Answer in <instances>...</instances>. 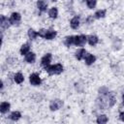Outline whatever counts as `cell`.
<instances>
[{
	"instance_id": "6da1fadb",
	"label": "cell",
	"mask_w": 124,
	"mask_h": 124,
	"mask_svg": "<svg viewBox=\"0 0 124 124\" xmlns=\"http://www.w3.org/2000/svg\"><path fill=\"white\" fill-rule=\"evenodd\" d=\"M45 70L49 74V75H58L62 73L63 71V66L61 64H55V65H48L45 67Z\"/></svg>"
},
{
	"instance_id": "7a4b0ae2",
	"label": "cell",
	"mask_w": 124,
	"mask_h": 124,
	"mask_svg": "<svg viewBox=\"0 0 124 124\" xmlns=\"http://www.w3.org/2000/svg\"><path fill=\"white\" fill-rule=\"evenodd\" d=\"M87 40V37L84 36V35H78V36H76L74 37V44L78 46H82L85 42Z\"/></svg>"
},
{
	"instance_id": "3957f363",
	"label": "cell",
	"mask_w": 124,
	"mask_h": 124,
	"mask_svg": "<svg viewBox=\"0 0 124 124\" xmlns=\"http://www.w3.org/2000/svg\"><path fill=\"white\" fill-rule=\"evenodd\" d=\"M29 80H30V83L32 85H40L42 80H41V78L40 76L37 74V73H34V74H31L30 77H29Z\"/></svg>"
},
{
	"instance_id": "277c9868",
	"label": "cell",
	"mask_w": 124,
	"mask_h": 124,
	"mask_svg": "<svg viewBox=\"0 0 124 124\" xmlns=\"http://www.w3.org/2000/svg\"><path fill=\"white\" fill-rule=\"evenodd\" d=\"M63 106V102L59 99H55V100H52L49 104V108L51 110H57L59 109L61 107Z\"/></svg>"
},
{
	"instance_id": "5b68a950",
	"label": "cell",
	"mask_w": 124,
	"mask_h": 124,
	"mask_svg": "<svg viewBox=\"0 0 124 124\" xmlns=\"http://www.w3.org/2000/svg\"><path fill=\"white\" fill-rule=\"evenodd\" d=\"M20 18H21V16L18 13H13L9 20L12 24H16V23H18L20 21Z\"/></svg>"
},
{
	"instance_id": "8992f818",
	"label": "cell",
	"mask_w": 124,
	"mask_h": 124,
	"mask_svg": "<svg viewBox=\"0 0 124 124\" xmlns=\"http://www.w3.org/2000/svg\"><path fill=\"white\" fill-rule=\"evenodd\" d=\"M50 61H51V54H50V53H46V54L42 58V60H41V64H42L43 66L46 67V66L49 65Z\"/></svg>"
},
{
	"instance_id": "52a82bcc",
	"label": "cell",
	"mask_w": 124,
	"mask_h": 124,
	"mask_svg": "<svg viewBox=\"0 0 124 124\" xmlns=\"http://www.w3.org/2000/svg\"><path fill=\"white\" fill-rule=\"evenodd\" d=\"M70 24H71V27H72L73 29H77V28L79 26V18H78V16L73 17V18L71 19Z\"/></svg>"
},
{
	"instance_id": "ba28073f",
	"label": "cell",
	"mask_w": 124,
	"mask_h": 124,
	"mask_svg": "<svg viewBox=\"0 0 124 124\" xmlns=\"http://www.w3.org/2000/svg\"><path fill=\"white\" fill-rule=\"evenodd\" d=\"M86 56V50L84 49V48H80V49H78L77 52H76V57H77V59H78V60H81L82 58H84Z\"/></svg>"
},
{
	"instance_id": "9c48e42d",
	"label": "cell",
	"mask_w": 124,
	"mask_h": 124,
	"mask_svg": "<svg viewBox=\"0 0 124 124\" xmlns=\"http://www.w3.org/2000/svg\"><path fill=\"white\" fill-rule=\"evenodd\" d=\"M10 104L8 103V102H3V103H1L0 104V112H2V113H5V112H7L9 109H10Z\"/></svg>"
},
{
	"instance_id": "30bf717a",
	"label": "cell",
	"mask_w": 124,
	"mask_h": 124,
	"mask_svg": "<svg viewBox=\"0 0 124 124\" xmlns=\"http://www.w3.org/2000/svg\"><path fill=\"white\" fill-rule=\"evenodd\" d=\"M36 59V55L34 52H28L26 55H25V60L28 62V63H33Z\"/></svg>"
},
{
	"instance_id": "8fae6325",
	"label": "cell",
	"mask_w": 124,
	"mask_h": 124,
	"mask_svg": "<svg viewBox=\"0 0 124 124\" xmlns=\"http://www.w3.org/2000/svg\"><path fill=\"white\" fill-rule=\"evenodd\" d=\"M56 36V31L54 30H46V34L45 36V39L46 40H52Z\"/></svg>"
},
{
	"instance_id": "7c38bea8",
	"label": "cell",
	"mask_w": 124,
	"mask_h": 124,
	"mask_svg": "<svg viewBox=\"0 0 124 124\" xmlns=\"http://www.w3.org/2000/svg\"><path fill=\"white\" fill-rule=\"evenodd\" d=\"M87 41L89 43L90 46H95L97 43H98V37L97 36H94V35H90L89 37H87Z\"/></svg>"
},
{
	"instance_id": "4fadbf2b",
	"label": "cell",
	"mask_w": 124,
	"mask_h": 124,
	"mask_svg": "<svg viewBox=\"0 0 124 124\" xmlns=\"http://www.w3.org/2000/svg\"><path fill=\"white\" fill-rule=\"evenodd\" d=\"M95 60H96V57L94 55H92V54H86V56H85V63L87 65L93 64L95 62Z\"/></svg>"
},
{
	"instance_id": "5bb4252c",
	"label": "cell",
	"mask_w": 124,
	"mask_h": 124,
	"mask_svg": "<svg viewBox=\"0 0 124 124\" xmlns=\"http://www.w3.org/2000/svg\"><path fill=\"white\" fill-rule=\"evenodd\" d=\"M37 7H38V9H39L41 12H44V11L46 10L47 4H46L45 1H38V2H37Z\"/></svg>"
},
{
	"instance_id": "9a60e30c",
	"label": "cell",
	"mask_w": 124,
	"mask_h": 124,
	"mask_svg": "<svg viewBox=\"0 0 124 124\" xmlns=\"http://www.w3.org/2000/svg\"><path fill=\"white\" fill-rule=\"evenodd\" d=\"M57 15H58V10H57V8H55V7L51 8V9L48 11V16H49L51 18H56V17H57Z\"/></svg>"
},
{
	"instance_id": "2e32d148",
	"label": "cell",
	"mask_w": 124,
	"mask_h": 124,
	"mask_svg": "<svg viewBox=\"0 0 124 124\" xmlns=\"http://www.w3.org/2000/svg\"><path fill=\"white\" fill-rule=\"evenodd\" d=\"M29 49H30L29 45H28V44H24V45H22L21 47H20V53H21L22 55H26V54L29 52Z\"/></svg>"
},
{
	"instance_id": "e0dca14e",
	"label": "cell",
	"mask_w": 124,
	"mask_h": 124,
	"mask_svg": "<svg viewBox=\"0 0 124 124\" xmlns=\"http://www.w3.org/2000/svg\"><path fill=\"white\" fill-rule=\"evenodd\" d=\"M108 121V117L105 114H101L97 117V123L98 124H106Z\"/></svg>"
},
{
	"instance_id": "ac0fdd59",
	"label": "cell",
	"mask_w": 124,
	"mask_h": 124,
	"mask_svg": "<svg viewBox=\"0 0 124 124\" xmlns=\"http://www.w3.org/2000/svg\"><path fill=\"white\" fill-rule=\"evenodd\" d=\"M10 117H11V119H12V120L16 121V120H18V119L21 117V113H20L19 111H13V112L11 113Z\"/></svg>"
},
{
	"instance_id": "d6986e66",
	"label": "cell",
	"mask_w": 124,
	"mask_h": 124,
	"mask_svg": "<svg viewBox=\"0 0 124 124\" xmlns=\"http://www.w3.org/2000/svg\"><path fill=\"white\" fill-rule=\"evenodd\" d=\"M23 80H24V78H23V76H22L21 73L16 74V76H15V81H16V83H21Z\"/></svg>"
},
{
	"instance_id": "ffe728a7",
	"label": "cell",
	"mask_w": 124,
	"mask_h": 124,
	"mask_svg": "<svg viewBox=\"0 0 124 124\" xmlns=\"http://www.w3.org/2000/svg\"><path fill=\"white\" fill-rule=\"evenodd\" d=\"M73 44H74V36H68V37H66V39H65V45L67 46H70Z\"/></svg>"
},
{
	"instance_id": "44dd1931",
	"label": "cell",
	"mask_w": 124,
	"mask_h": 124,
	"mask_svg": "<svg viewBox=\"0 0 124 124\" xmlns=\"http://www.w3.org/2000/svg\"><path fill=\"white\" fill-rule=\"evenodd\" d=\"M106 16V11L105 10H99L95 13V17L96 18H101V17H104Z\"/></svg>"
},
{
	"instance_id": "7402d4cb",
	"label": "cell",
	"mask_w": 124,
	"mask_h": 124,
	"mask_svg": "<svg viewBox=\"0 0 124 124\" xmlns=\"http://www.w3.org/2000/svg\"><path fill=\"white\" fill-rule=\"evenodd\" d=\"M37 36H38V34H37L36 31H34L33 29H29V30H28V37H29L31 40L35 39Z\"/></svg>"
},
{
	"instance_id": "603a6c76",
	"label": "cell",
	"mask_w": 124,
	"mask_h": 124,
	"mask_svg": "<svg viewBox=\"0 0 124 124\" xmlns=\"http://www.w3.org/2000/svg\"><path fill=\"white\" fill-rule=\"evenodd\" d=\"M86 4H87L88 8L93 9V8L96 6V1H95V0H87V1H86Z\"/></svg>"
},
{
	"instance_id": "cb8c5ba5",
	"label": "cell",
	"mask_w": 124,
	"mask_h": 124,
	"mask_svg": "<svg viewBox=\"0 0 124 124\" xmlns=\"http://www.w3.org/2000/svg\"><path fill=\"white\" fill-rule=\"evenodd\" d=\"M40 37H42V38H45V36H46V29H41L38 33H37Z\"/></svg>"
},
{
	"instance_id": "d4e9b609",
	"label": "cell",
	"mask_w": 124,
	"mask_h": 124,
	"mask_svg": "<svg viewBox=\"0 0 124 124\" xmlns=\"http://www.w3.org/2000/svg\"><path fill=\"white\" fill-rule=\"evenodd\" d=\"M6 17L3 16V15H0V26H3L4 25V22L6 21Z\"/></svg>"
},
{
	"instance_id": "484cf974",
	"label": "cell",
	"mask_w": 124,
	"mask_h": 124,
	"mask_svg": "<svg viewBox=\"0 0 124 124\" xmlns=\"http://www.w3.org/2000/svg\"><path fill=\"white\" fill-rule=\"evenodd\" d=\"M123 115H124V113H123V112H121V113H120V120H121V121H123V120H124Z\"/></svg>"
},
{
	"instance_id": "4316f807",
	"label": "cell",
	"mask_w": 124,
	"mask_h": 124,
	"mask_svg": "<svg viewBox=\"0 0 124 124\" xmlns=\"http://www.w3.org/2000/svg\"><path fill=\"white\" fill-rule=\"evenodd\" d=\"M2 87H3V82L0 80V88H2Z\"/></svg>"
},
{
	"instance_id": "83f0119b",
	"label": "cell",
	"mask_w": 124,
	"mask_h": 124,
	"mask_svg": "<svg viewBox=\"0 0 124 124\" xmlns=\"http://www.w3.org/2000/svg\"><path fill=\"white\" fill-rule=\"evenodd\" d=\"M1 44H2V40H1V38H0V46H1Z\"/></svg>"
}]
</instances>
